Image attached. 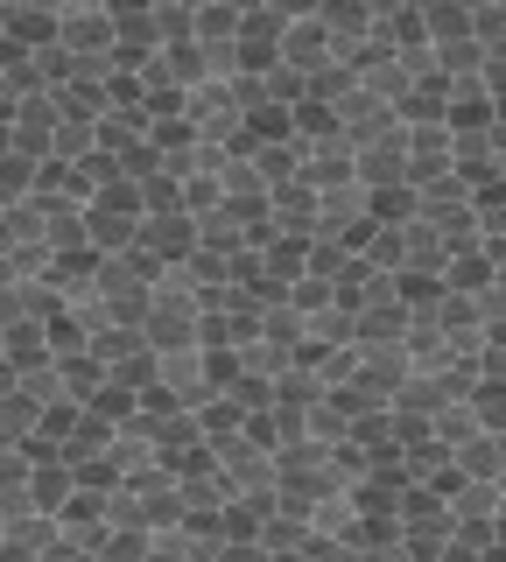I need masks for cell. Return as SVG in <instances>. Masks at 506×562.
I'll return each instance as SVG.
<instances>
[{
	"mask_svg": "<svg viewBox=\"0 0 506 562\" xmlns=\"http://www.w3.org/2000/svg\"><path fill=\"white\" fill-rule=\"evenodd\" d=\"M458 169V127L436 120V127H408V183H436V176Z\"/></svg>",
	"mask_w": 506,
	"mask_h": 562,
	"instance_id": "1",
	"label": "cell"
},
{
	"mask_svg": "<svg viewBox=\"0 0 506 562\" xmlns=\"http://www.w3.org/2000/svg\"><path fill=\"white\" fill-rule=\"evenodd\" d=\"M282 64L303 70V78H317L324 64H338V35L324 29V14H303V22L282 29Z\"/></svg>",
	"mask_w": 506,
	"mask_h": 562,
	"instance_id": "2",
	"label": "cell"
},
{
	"mask_svg": "<svg viewBox=\"0 0 506 562\" xmlns=\"http://www.w3.org/2000/svg\"><path fill=\"white\" fill-rule=\"evenodd\" d=\"M359 183H366V190L408 183V120H401L394 134H373V140H359Z\"/></svg>",
	"mask_w": 506,
	"mask_h": 562,
	"instance_id": "3",
	"label": "cell"
},
{
	"mask_svg": "<svg viewBox=\"0 0 506 562\" xmlns=\"http://www.w3.org/2000/svg\"><path fill=\"white\" fill-rule=\"evenodd\" d=\"M142 246L155 260H162V268H183L190 254H198L204 246V218H190V211H169V218H148L142 225Z\"/></svg>",
	"mask_w": 506,
	"mask_h": 562,
	"instance_id": "4",
	"label": "cell"
},
{
	"mask_svg": "<svg viewBox=\"0 0 506 562\" xmlns=\"http://www.w3.org/2000/svg\"><path fill=\"white\" fill-rule=\"evenodd\" d=\"M64 43V22L57 8H8V49H57Z\"/></svg>",
	"mask_w": 506,
	"mask_h": 562,
	"instance_id": "5",
	"label": "cell"
},
{
	"mask_svg": "<svg viewBox=\"0 0 506 562\" xmlns=\"http://www.w3.org/2000/svg\"><path fill=\"white\" fill-rule=\"evenodd\" d=\"M423 29H429L436 49L464 43V35H479V8H471V0H423Z\"/></svg>",
	"mask_w": 506,
	"mask_h": 562,
	"instance_id": "6",
	"label": "cell"
},
{
	"mask_svg": "<svg viewBox=\"0 0 506 562\" xmlns=\"http://www.w3.org/2000/svg\"><path fill=\"white\" fill-rule=\"evenodd\" d=\"M8 394L36 401V408L49 415L57 401H71V380H64V366H57V359H43V366H29V373H8Z\"/></svg>",
	"mask_w": 506,
	"mask_h": 562,
	"instance_id": "7",
	"label": "cell"
},
{
	"mask_svg": "<svg viewBox=\"0 0 506 562\" xmlns=\"http://www.w3.org/2000/svg\"><path fill=\"white\" fill-rule=\"evenodd\" d=\"M29 499H36L43 514H64V506L78 499V471L64 464V457H49V464H36V479H29Z\"/></svg>",
	"mask_w": 506,
	"mask_h": 562,
	"instance_id": "8",
	"label": "cell"
},
{
	"mask_svg": "<svg viewBox=\"0 0 506 562\" xmlns=\"http://www.w3.org/2000/svg\"><path fill=\"white\" fill-rule=\"evenodd\" d=\"M443 281H450L458 295H479V289H493V281H499V268H493V246H471V254H450Z\"/></svg>",
	"mask_w": 506,
	"mask_h": 562,
	"instance_id": "9",
	"label": "cell"
},
{
	"mask_svg": "<svg viewBox=\"0 0 506 562\" xmlns=\"http://www.w3.org/2000/svg\"><path fill=\"white\" fill-rule=\"evenodd\" d=\"M43 359H57L49 351V324H8V373H29V366H43Z\"/></svg>",
	"mask_w": 506,
	"mask_h": 562,
	"instance_id": "10",
	"label": "cell"
},
{
	"mask_svg": "<svg viewBox=\"0 0 506 562\" xmlns=\"http://www.w3.org/2000/svg\"><path fill=\"white\" fill-rule=\"evenodd\" d=\"M359 254L373 260L380 274H401V268H408V225H373V239H366Z\"/></svg>",
	"mask_w": 506,
	"mask_h": 562,
	"instance_id": "11",
	"label": "cell"
},
{
	"mask_svg": "<svg viewBox=\"0 0 506 562\" xmlns=\"http://www.w3.org/2000/svg\"><path fill=\"white\" fill-rule=\"evenodd\" d=\"M429 436H436V443H450V450H464L471 436H485V422H479V408H471V401H450V408L436 415Z\"/></svg>",
	"mask_w": 506,
	"mask_h": 562,
	"instance_id": "12",
	"label": "cell"
},
{
	"mask_svg": "<svg viewBox=\"0 0 506 562\" xmlns=\"http://www.w3.org/2000/svg\"><path fill=\"white\" fill-rule=\"evenodd\" d=\"M450 457H458L464 479H499V436H493V429L471 436V443H464V450H450Z\"/></svg>",
	"mask_w": 506,
	"mask_h": 562,
	"instance_id": "13",
	"label": "cell"
},
{
	"mask_svg": "<svg viewBox=\"0 0 506 562\" xmlns=\"http://www.w3.org/2000/svg\"><path fill=\"white\" fill-rule=\"evenodd\" d=\"M471 408H479V422H485L493 436H506V373H485L479 394H471Z\"/></svg>",
	"mask_w": 506,
	"mask_h": 562,
	"instance_id": "14",
	"label": "cell"
},
{
	"mask_svg": "<svg viewBox=\"0 0 506 562\" xmlns=\"http://www.w3.org/2000/svg\"><path fill=\"white\" fill-rule=\"evenodd\" d=\"M183 211H190V218L225 211V176H183Z\"/></svg>",
	"mask_w": 506,
	"mask_h": 562,
	"instance_id": "15",
	"label": "cell"
},
{
	"mask_svg": "<svg viewBox=\"0 0 506 562\" xmlns=\"http://www.w3.org/2000/svg\"><path fill=\"white\" fill-rule=\"evenodd\" d=\"M99 562H155L148 535H127V527H113L106 541H99Z\"/></svg>",
	"mask_w": 506,
	"mask_h": 562,
	"instance_id": "16",
	"label": "cell"
},
{
	"mask_svg": "<svg viewBox=\"0 0 506 562\" xmlns=\"http://www.w3.org/2000/svg\"><path fill=\"white\" fill-rule=\"evenodd\" d=\"M479 43L493 49V57L506 49V8H499V0H485V8H479Z\"/></svg>",
	"mask_w": 506,
	"mask_h": 562,
	"instance_id": "17",
	"label": "cell"
},
{
	"mask_svg": "<svg viewBox=\"0 0 506 562\" xmlns=\"http://www.w3.org/2000/svg\"><path fill=\"white\" fill-rule=\"evenodd\" d=\"M8 8H64V0H8Z\"/></svg>",
	"mask_w": 506,
	"mask_h": 562,
	"instance_id": "18",
	"label": "cell"
},
{
	"mask_svg": "<svg viewBox=\"0 0 506 562\" xmlns=\"http://www.w3.org/2000/svg\"><path fill=\"white\" fill-rule=\"evenodd\" d=\"M471 8H485V0H471Z\"/></svg>",
	"mask_w": 506,
	"mask_h": 562,
	"instance_id": "19",
	"label": "cell"
}]
</instances>
